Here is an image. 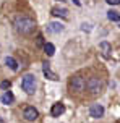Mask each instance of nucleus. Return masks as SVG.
<instances>
[{
	"label": "nucleus",
	"instance_id": "f257e3e1",
	"mask_svg": "<svg viewBox=\"0 0 120 123\" xmlns=\"http://www.w3.org/2000/svg\"><path fill=\"white\" fill-rule=\"evenodd\" d=\"M15 29L21 36H29L36 29V21L29 16H18L15 19Z\"/></svg>",
	"mask_w": 120,
	"mask_h": 123
},
{
	"label": "nucleus",
	"instance_id": "f03ea898",
	"mask_svg": "<svg viewBox=\"0 0 120 123\" xmlns=\"http://www.w3.org/2000/svg\"><path fill=\"white\" fill-rule=\"evenodd\" d=\"M86 89H88L91 94H99L102 91V87H104V83H102L101 78H97V76H91L88 81H86Z\"/></svg>",
	"mask_w": 120,
	"mask_h": 123
},
{
	"label": "nucleus",
	"instance_id": "7ed1b4c3",
	"mask_svg": "<svg viewBox=\"0 0 120 123\" xmlns=\"http://www.w3.org/2000/svg\"><path fill=\"white\" fill-rule=\"evenodd\" d=\"M21 87H23V91L26 92V94H34V91H36V80H34V76L32 74H26L25 78L21 80Z\"/></svg>",
	"mask_w": 120,
	"mask_h": 123
},
{
	"label": "nucleus",
	"instance_id": "20e7f679",
	"mask_svg": "<svg viewBox=\"0 0 120 123\" xmlns=\"http://www.w3.org/2000/svg\"><path fill=\"white\" fill-rule=\"evenodd\" d=\"M68 86H70V91H76V92H80V91H83V89H84L86 83H84V80H83L81 76H73V78L70 80Z\"/></svg>",
	"mask_w": 120,
	"mask_h": 123
},
{
	"label": "nucleus",
	"instance_id": "39448f33",
	"mask_svg": "<svg viewBox=\"0 0 120 123\" xmlns=\"http://www.w3.org/2000/svg\"><path fill=\"white\" fill-rule=\"evenodd\" d=\"M23 117H25L26 122H36L39 117V112L34 107H26L25 112H23Z\"/></svg>",
	"mask_w": 120,
	"mask_h": 123
},
{
	"label": "nucleus",
	"instance_id": "423d86ee",
	"mask_svg": "<svg viewBox=\"0 0 120 123\" xmlns=\"http://www.w3.org/2000/svg\"><path fill=\"white\" fill-rule=\"evenodd\" d=\"M89 115L93 118H101L104 117V107L101 104H94L91 105V109H89Z\"/></svg>",
	"mask_w": 120,
	"mask_h": 123
},
{
	"label": "nucleus",
	"instance_id": "0eeeda50",
	"mask_svg": "<svg viewBox=\"0 0 120 123\" xmlns=\"http://www.w3.org/2000/svg\"><path fill=\"white\" fill-rule=\"evenodd\" d=\"M42 71H44V74H45V78H47V80H51V81H57L58 80V76L51 70V65H49L47 62L42 63Z\"/></svg>",
	"mask_w": 120,
	"mask_h": 123
},
{
	"label": "nucleus",
	"instance_id": "6e6552de",
	"mask_svg": "<svg viewBox=\"0 0 120 123\" xmlns=\"http://www.w3.org/2000/svg\"><path fill=\"white\" fill-rule=\"evenodd\" d=\"M63 29H65V26H63L62 23H57V21L47 25V32H52V34H58V32H62Z\"/></svg>",
	"mask_w": 120,
	"mask_h": 123
},
{
	"label": "nucleus",
	"instance_id": "1a4fd4ad",
	"mask_svg": "<svg viewBox=\"0 0 120 123\" xmlns=\"http://www.w3.org/2000/svg\"><path fill=\"white\" fill-rule=\"evenodd\" d=\"M63 112H65V105L62 104V102H57V104H54L52 105V109H51V115L52 117H60Z\"/></svg>",
	"mask_w": 120,
	"mask_h": 123
},
{
	"label": "nucleus",
	"instance_id": "9d476101",
	"mask_svg": "<svg viewBox=\"0 0 120 123\" xmlns=\"http://www.w3.org/2000/svg\"><path fill=\"white\" fill-rule=\"evenodd\" d=\"M99 49L102 50V57H104V58H110L112 45H110L109 42H101V44H99Z\"/></svg>",
	"mask_w": 120,
	"mask_h": 123
},
{
	"label": "nucleus",
	"instance_id": "9b49d317",
	"mask_svg": "<svg viewBox=\"0 0 120 123\" xmlns=\"http://www.w3.org/2000/svg\"><path fill=\"white\" fill-rule=\"evenodd\" d=\"M2 104H5V105H10V104H13L15 102V96H13V92H10V91H6L3 96H2Z\"/></svg>",
	"mask_w": 120,
	"mask_h": 123
},
{
	"label": "nucleus",
	"instance_id": "f8f14e48",
	"mask_svg": "<svg viewBox=\"0 0 120 123\" xmlns=\"http://www.w3.org/2000/svg\"><path fill=\"white\" fill-rule=\"evenodd\" d=\"M51 12H52V15H55V16H62V18H65V16H67V13H68V10H67V8H58V6H54Z\"/></svg>",
	"mask_w": 120,
	"mask_h": 123
},
{
	"label": "nucleus",
	"instance_id": "ddd939ff",
	"mask_svg": "<svg viewBox=\"0 0 120 123\" xmlns=\"http://www.w3.org/2000/svg\"><path fill=\"white\" fill-rule=\"evenodd\" d=\"M44 52H45V55L47 57H52L54 54H55V45L51 42H45L44 44Z\"/></svg>",
	"mask_w": 120,
	"mask_h": 123
},
{
	"label": "nucleus",
	"instance_id": "4468645a",
	"mask_svg": "<svg viewBox=\"0 0 120 123\" xmlns=\"http://www.w3.org/2000/svg\"><path fill=\"white\" fill-rule=\"evenodd\" d=\"M5 63H6L10 68H12L13 71H16V70H18V62L15 60L13 57H6V58H5Z\"/></svg>",
	"mask_w": 120,
	"mask_h": 123
},
{
	"label": "nucleus",
	"instance_id": "2eb2a0df",
	"mask_svg": "<svg viewBox=\"0 0 120 123\" xmlns=\"http://www.w3.org/2000/svg\"><path fill=\"white\" fill-rule=\"evenodd\" d=\"M107 18L110 19V21H115V23H119L120 21V13L115 12V10H110V12H107Z\"/></svg>",
	"mask_w": 120,
	"mask_h": 123
},
{
	"label": "nucleus",
	"instance_id": "dca6fc26",
	"mask_svg": "<svg viewBox=\"0 0 120 123\" xmlns=\"http://www.w3.org/2000/svg\"><path fill=\"white\" fill-rule=\"evenodd\" d=\"M36 45H38V47H44V37L41 36V34H39L38 39H36Z\"/></svg>",
	"mask_w": 120,
	"mask_h": 123
},
{
	"label": "nucleus",
	"instance_id": "f3484780",
	"mask_svg": "<svg viewBox=\"0 0 120 123\" xmlns=\"http://www.w3.org/2000/svg\"><path fill=\"white\" fill-rule=\"evenodd\" d=\"M10 86H12V83H10V81H2V84H0L2 89H8Z\"/></svg>",
	"mask_w": 120,
	"mask_h": 123
},
{
	"label": "nucleus",
	"instance_id": "a211bd4d",
	"mask_svg": "<svg viewBox=\"0 0 120 123\" xmlns=\"http://www.w3.org/2000/svg\"><path fill=\"white\" fill-rule=\"evenodd\" d=\"M81 29H83V31H91V25H86V23H83V25H81Z\"/></svg>",
	"mask_w": 120,
	"mask_h": 123
},
{
	"label": "nucleus",
	"instance_id": "6ab92c4d",
	"mask_svg": "<svg viewBox=\"0 0 120 123\" xmlns=\"http://www.w3.org/2000/svg\"><path fill=\"white\" fill-rule=\"evenodd\" d=\"M107 3H110V5H119L120 3V0H106Z\"/></svg>",
	"mask_w": 120,
	"mask_h": 123
},
{
	"label": "nucleus",
	"instance_id": "aec40b11",
	"mask_svg": "<svg viewBox=\"0 0 120 123\" xmlns=\"http://www.w3.org/2000/svg\"><path fill=\"white\" fill-rule=\"evenodd\" d=\"M73 2H75V5H78V6L81 5V2H80V0H73Z\"/></svg>",
	"mask_w": 120,
	"mask_h": 123
},
{
	"label": "nucleus",
	"instance_id": "412c9836",
	"mask_svg": "<svg viewBox=\"0 0 120 123\" xmlns=\"http://www.w3.org/2000/svg\"><path fill=\"white\" fill-rule=\"evenodd\" d=\"M58 2H65V0H58Z\"/></svg>",
	"mask_w": 120,
	"mask_h": 123
},
{
	"label": "nucleus",
	"instance_id": "4be33fe9",
	"mask_svg": "<svg viewBox=\"0 0 120 123\" xmlns=\"http://www.w3.org/2000/svg\"><path fill=\"white\" fill-rule=\"evenodd\" d=\"M0 123H2V120H0Z\"/></svg>",
	"mask_w": 120,
	"mask_h": 123
}]
</instances>
